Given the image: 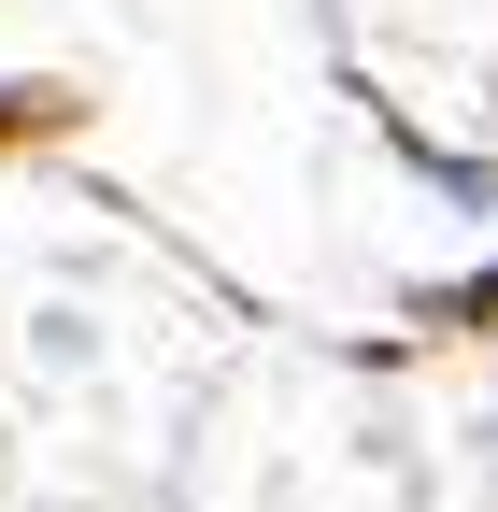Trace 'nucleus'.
Here are the masks:
<instances>
[{"label":"nucleus","mask_w":498,"mask_h":512,"mask_svg":"<svg viewBox=\"0 0 498 512\" xmlns=\"http://www.w3.org/2000/svg\"><path fill=\"white\" fill-rule=\"evenodd\" d=\"M413 512H498V370H470L413 441Z\"/></svg>","instance_id":"obj_1"},{"label":"nucleus","mask_w":498,"mask_h":512,"mask_svg":"<svg viewBox=\"0 0 498 512\" xmlns=\"http://www.w3.org/2000/svg\"><path fill=\"white\" fill-rule=\"evenodd\" d=\"M456 328H498V271H484V285H470V299H456Z\"/></svg>","instance_id":"obj_2"}]
</instances>
